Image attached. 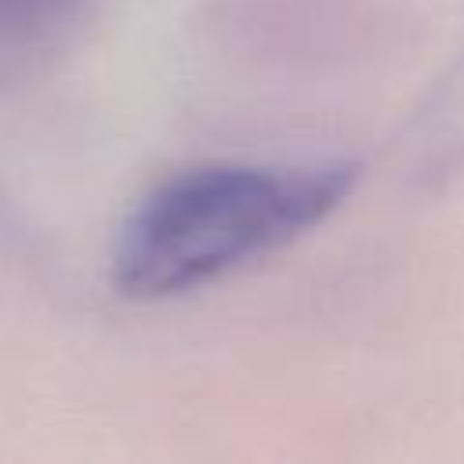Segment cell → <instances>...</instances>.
<instances>
[{
  "mask_svg": "<svg viewBox=\"0 0 464 464\" xmlns=\"http://www.w3.org/2000/svg\"><path fill=\"white\" fill-rule=\"evenodd\" d=\"M76 0H0V36L14 29H33L54 14H62Z\"/></svg>",
  "mask_w": 464,
  "mask_h": 464,
  "instance_id": "7a4b0ae2",
  "label": "cell"
},
{
  "mask_svg": "<svg viewBox=\"0 0 464 464\" xmlns=\"http://www.w3.org/2000/svg\"><path fill=\"white\" fill-rule=\"evenodd\" d=\"M359 181L355 163H203L160 181L120 225L112 286L167 301L308 236Z\"/></svg>",
  "mask_w": 464,
  "mask_h": 464,
  "instance_id": "6da1fadb",
  "label": "cell"
}]
</instances>
